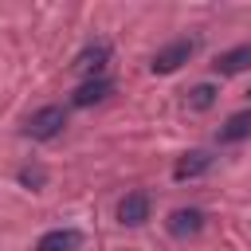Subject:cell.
Here are the masks:
<instances>
[{
	"label": "cell",
	"instance_id": "obj_1",
	"mask_svg": "<svg viewBox=\"0 0 251 251\" xmlns=\"http://www.w3.org/2000/svg\"><path fill=\"white\" fill-rule=\"evenodd\" d=\"M63 126H67V110H63V106H43V110H35V114L27 118L24 133H27L31 141H51V137L63 133Z\"/></svg>",
	"mask_w": 251,
	"mask_h": 251
},
{
	"label": "cell",
	"instance_id": "obj_2",
	"mask_svg": "<svg viewBox=\"0 0 251 251\" xmlns=\"http://www.w3.org/2000/svg\"><path fill=\"white\" fill-rule=\"evenodd\" d=\"M192 51H196V39H173L169 47H161L157 55H153V75H173L176 67H184L188 59H192Z\"/></svg>",
	"mask_w": 251,
	"mask_h": 251
},
{
	"label": "cell",
	"instance_id": "obj_3",
	"mask_svg": "<svg viewBox=\"0 0 251 251\" xmlns=\"http://www.w3.org/2000/svg\"><path fill=\"white\" fill-rule=\"evenodd\" d=\"M106 63H110V43H106V39H98V43H90V47H82V51L75 55L71 71H75V75H82V78H102Z\"/></svg>",
	"mask_w": 251,
	"mask_h": 251
},
{
	"label": "cell",
	"instance_id": "obj_4",
	"mask_svg": "<svg viewBox=\"0 0 251 251\" xmlns=\"http://www.w3.org/2000/svg\"><path fill=\"white\" fill-rule=\"evenodd\" d=\"M149 208H153V200H149V192H126L122 196V204H118V220L122 224H129V227H137V224H145L149 220Z\"/></svg>",
	"mask_w": 251,
	"mask_h": 251
},
{
	"label": "cell",
	"instance_id": "obj_5",
	"mask_svg": "<svg viewBox=\"0 0 251 251\" xmlns=\"http://www.w3.org/2000/svg\"><path fill=\"white\" fill-rule=\"evenodd\" d=\"M82 247V231L78 227H55L47 235H39L35 251H78Z\"/></svg>",
	"mask_w": 251,
	"mask_h": 251
},
{
	"label": "cell",
	"instance_id": "obj_6",
	"mask_svg": "<svg viewBox=\"0 0 251 251\" xmlns=\"http://www.w3.org/2000/svg\"><path fill=\"white\" fill-rule=\"evenodd\" d=\"M212 169V153L208 149H192V153H184L176 165H173V180H192V176H200V173H208Z\"/></svg>",
	"mask_w": 251,
	"mask_h": 251
},
{
	"label": "cell",
	"instance_id": "obj_7",
	"mask_svg": "<svg viewBox=\"0 0 251 251\" xmlns=\"http://www.w3.org/2000/svg\"><path fill=\"white\" fill-rule=\"evenodd\" d=\"M204 227V212L200 208H176L173 216H169V235H176V239H188V235H196Z\"/></svg>",
	"mask_w": 251,
	"mask_h": 251
},
{
	"label": "cell",
	"instance_id": "obj_8",
	"mask_svg": "<svg viewBox=\"0 0 251 251\" xmlns=\"http://www.w3.org/2000/svg\"><path fill=\"white\" fill-rule=\"evenodd\" d=\"M247 67H251V43H239V47L216 55V63H212L216 75H239V71H247Z\"/></svg>",
	"mask_w": 251,
	"mask_h": 251
},
{
	"label": "cell",
	"instance_id": "obj_9",
	"mask_svg": "<svg viewBox=\"0 0 251 251\" xmlns=\"http://www.w3.org/2000/svg\"><path fill=\"white\" fill-rule=\"evenodd\" d=\"M243 137H251V110L231 114V118L216 129V141H220V145H231V141H243Z\"/></svg>",
	"mask_w": 251,
	"mask_h": 251
},
{
	"label": "cell",
	"instance_id": "obj_10",
	"mask_svg": "<svg viewBox=\"0 0 251 251\" xmlns=\"http://www.w3.org/2000/svg\"><path fill=\"white\" fill-rule=\"evenodd\" d=\"M110 90H114V82H110L106 75H102V78H86V82L71 94V106H94V102H102Z\"/></svg>",
	"mask_w": 251,
	"mask_h": 251
},
{
	"label": "cell",
	"instance_id": "obj_11",
	"mask_svg": "<svg viewBox=\"0 0 251 251\" xmlns=\"http://www.w3.org/2000/svg\"><path fill=\"white\" fill-rule=\"evenodd\" d=\"M212 102H216V86H212V82H200V86L188 90V106H192V110H208Z\"/></svg>",
	"mask_w": 251,
	"mask_h": 251
},
{
	"label": "cell",
	"instance_id": "obj_12",
	"mask_svg": "<svg viewBox=\"0 0 251 251\" xmlns=\"http://www.w3.org/2000/svg\"><path fill=\"white\" fill-rule=\"evenodd\" d=\"M43 180H47V173H43L39 165H24V169H20V184H27V188H43Z\"/></svg>",
	"mask_w": 251,
	"mask_h": 251
}]
</instances>
